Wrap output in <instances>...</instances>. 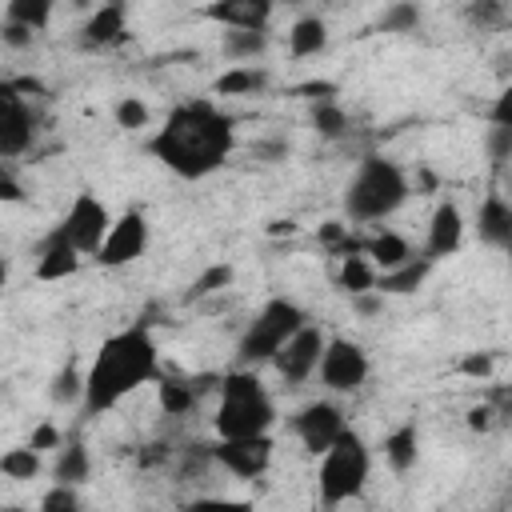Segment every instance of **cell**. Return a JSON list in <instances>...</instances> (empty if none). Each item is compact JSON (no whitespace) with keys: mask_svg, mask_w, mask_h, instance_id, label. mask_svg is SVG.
Segmentation results:
<instances>
[{"mask_svg":"<svg viewBox=\"0 0 512 512\" xmlns=\"http://www.w3.org/2000/svg\"><path fill=\"white\" fill-rule=\"evenodd\" d=\"M148 148H152V156H160V164L168 172H176L184 180H200L232 156L236 120L220 108L216 96L184 100L164 116V124Z\"/></svg>","mask_w":512,"mask_h":512,"instance_id":"6da1fadb","label":"cell"},{"mask_svg":"<svg viewBox=\"0 0 512 512\" xmlns=\"http://www.w3.org/2000/svg\"><path fill=\"white\" fill-rule=\"evenodd\" d=\"M160 380V348L144 324H128L112 332L84 368V408L112 412L120 400Z\"/></svg>","mask_w":512,"mask_h":512,"instance_id":"7a4b0ae2","label":"cell"},{"mask_svg":"<svg viewBox=\"0 0 512 512\" xmlns=\"http://www.w3.org/2000/svg\"><path fill=\"white\" fill-rule=\"evenodd\" d=\"M412 196V180L408 172L380 156V152H368L352 176H348V188H344V216L352 224H380L388 216H396L404 208V200Z\"/></svg>","mask_w":512,"mask_h":512,"instance_id":"3957f363","label":"cell"},{"mask_svg":"<svg viewBox=\"0 0 512 512\" xmlns=\"http://www.w3.org/2000/svg\"><path fill=\"white\" fill-rule=\"evenodd\" d=\"M276 424V400L256 376V368H232L220 376V400L212 412L216 440H236V436H264Z\"/></svg>","mask_w":512,"mask_h":512,"instance_id":"277c9868","label":"cell"},{"mask_svg":"<svg viewBox=\"0 0 512 512\" xmlns=\"http://www.w3.org/2000/svg\"><path fill=\"white\" fill-rule=\"evenodd\" d=\"M368 476H372V448L364 444V436L356 428H344L336 436V444L320 456V468H316L320 504L340 508V504L356 500L368 488Z\"/></svg>","mask_w":512,"mask_h":512,"instance_id":"5b68a950","label":"cell"},{"mask_svg":"<svg viewBox=\"0 0 512 512\" xmlns=\"http://www.w3.org/2000/svg\"><path fill=\"white\" fill-rule=\"evenodd\" d=\"M304 308L288 296H272L256 308V316L244 324L240 340H236V360L244 368H260V364H272V356L284 348V340L304 324Z\"/></svg>","mask_w":512,"mask_h":512,"instance_id":"8992f818","label":"cell"},{"mask_svg":"<svg viewBox=\"0 0 512 512\" xmlns=\"http://www.w3.org/2000/svg\"><path fill=\"white\" fill-rule=\"evenodd\" d=\"M324 392L332 396H352L368 384L372 376V360H368V348L352 336H328L324 344V356H320V368H316Z\"/></svg>","mask_w":512,"mask_h":512,"instance_id":"52a82bcc","label":"cell"},{"mask_svg":"<svg viewBox=\"0 0 512 512\" xmlns=\"http://www.w3.org/2000/svg\"><path fill=\"white\" fill-rule=\"evenodd\" d=\"M112 220L116 216L108 212V204L96 192H76L72 204H68V212H64V220L56 224V232L68 236L84 256H96L100 244H104V236H108V228H112Z\"/></svg>","mask_w":512,"mask_h":512,"instance_id":"ba28073f","label":"cell"},{"mask_svg":"<svg viewBox=\"0 0 512 512\" xmlns=\"http://www.w3.org/2000/svg\"><path fill=\"white\" fill-rule=\"evenodd\" d=\"M324 344H328V332H324L320 324H308V320H304V324L284 340V348L272 356L276 376H280L288 388H300L304 380L316 376L320 356H324Z\"/></svg>","mask_w":512,"mask_h":512,"instance_id":"9c48e42d","label":"cell"},{"mask_svg":"<svg viewBox=\"0 0 512 512\" xmlns=\"http://www.w3.org/2000/svg\"><path fill=\"white\" fill-rule=\"evenodd\" d=\"M148 236H152L148 232V216L140 208H128V212H120L112 220V228H108V236H104V244H100V252L92 260L100 268H128L148 252Z\"/></svg>","mask_w":512,"mask_h":512,"instance_id":"30bf717a","label":"cell"},{"mask_svg":"<svg viewBox=\"0 0 512 512\" xmlns=\"http://www.w3.org/2000/svg\"><path fill=\"white\" fill-rule=\"evenodd\" d=\"M348 428V420H344V412H340V404L336 400H328V396H316V400H308L296 416H292V432H296V440L304 444V452L308 456H324L332 444H336V436Z\"/></svg>","mask_w":512,"mask_h":512,"instance_id":"8fae6325","label":"cell"},{"mask_svg":"<svg viewBox=\"0 0 512 512\" xmlns=\"http://www.w3.org/2000/svg\"><path fill=\"white\" fill-rule=\"evenodd\" d=\"M212 464H220L236 480H260L272 468V432L264 436H236L212 444Z\"/></svg>","mask_w":512,"mask_h":512,"instance_id":"7c38bea8","label":"cell"},{"mask_svg":"<svg viewBox=\"0 0 512 512\" xmlns=\"http://www.w3.org/2000/svg\"><path fill=\"white\" fill-rule=\"evenodd\" d=\"M36 140V112L24 96H12V92H0V156L4 160H16L32 148Z\"/></svg>","mask_w":512,"mask_h":512,"instance_id":"4fadbf2b","label":"cell"},{"mask_svg":"<svg viewBox=\"0 0 512 512\" xmlns=\"http://www.w3.org/2000/svg\"><path fill=\"white\" fill-rule=\"evenodd\" d=\"M464 232H468V220L460 212L456 200H440L428 216V228H424V256L428 260H444V256H456L460 244H464Z\"/></svg>","mask_w":512,"mask_h":512,"instance_id":"5bb4252c","label":"cell"},{"mask_svg":"<svg viewBox=\"0 0 512 512\" xmlns=\"http://www.w3.org/2000/svg\"><path fill=\"white\" fill-rule=\"evenodd\" d=\"M124 36H128V12H124L120 0L92 4V12H88L84 24H80V48H88V52L116 48Z\"/></svg>","mask_w":512,"mask_h":512,"instance_id":"9a60e30c","label":"cell"},{"mask_svg":"<svg viewBox=\"0 0 512 512\" xmlns=\"http://www.w3.org/2000/svg\"><path fill=\"white\" fill-rule=\"evenodd\" d=\"M80 264H84V252H80L68 236H60V232L52 228V236H48V240L40 244V252H36L32 276H36L40 284H60V280L76 276V272H80Z\"/></svg>","mask_w":512,"mask_h":512,"instance_id":"2e32d148","label":"cell"},{"mask_svg":"<svg viewBox=\"0 0 512 512\" xmlns=\"http://www.w3.org/2000/svg\"><path fill=\"white\" fill-rule=\"evenodd\" d=\"M200 16L220 28H264L268 32L276 16V0H208Z\"/></svg>","mask_w":512,"mask_h":512,"instance_id":"e0dca14e","label":"cell"},{"mask_svg":"<svg viewBox=\"0 0 512 512\" xmlns=\"http://www.w3.org/2000/svg\"><path fill=\"white\" fill-rule=\"evenodd\" d=\"M476 232L488 248L512 256V200L500 192H488L476 208Z\"/></svg>","mask_w":512,"mask_h":512,"instance_id":"ac0fdd59","label":"cell"},{"mask_svg":"<svg viewBox=\"0 0 512 512\" xmlns=\"http://www.w3.org/2000/svg\"><path fill=\"white\" fill-rule=\"evenodd\" d=\"M268 68L264 64H228L216 80H212V96L216 100H244V96H256L268 88Z\"/></svg>","mask_w":512,"mask_h":512,"instance_id":"d6986e66","label":"cell"},{"mask_svg":"<svg viewBox=\"0 0 512 512\" xmlns=\"http://www.w3.org/2000/svg\"><path fill=\"white\" fill-rule=\"evenodd\" d=\"M364 252L372 256V264L380 272H392V268H400V264H408L416 256L412 240L404 232H396V228H384V224H376V232L364 240Z\"/></svg>","mask_w":512,"mask_h":512,"instance_id":"ffe728a7","label":"cell"},{"mask_svg":"<svg viewBox=\"0 0 512 512\" xmlns=\"http://www.w3.org/2000/svg\"><path fill=\"white\" fill-rule=\"evenodd\" d=\"M284 44H288V56H296V60L320 56V52L328 48V20H324V16H296V20L288 24Z\"/></svg>","mask_w":512,"mask_h":512,"instance_id":"44dd1931","label":"cell"},{"mask_svg":"<svg viewBox=\"0 0 512 512\" xmlns=\"http://www.w3.org/2000/svg\"><path fill=\"white\" fill-rule=\"evenodd\" d=\"M384 460H388V468L396 476L416 468V460H420V432H416V424H396L384 436Z\"/></svg>","mask_w":512,"mask_h":512,"instance_id":"7402d4cb","label":"cell"},{"mask_svg":"<svg viewBox=\"0 0 512 512\" xmlns=\"http://www.w3.org/2000/svg\"><path fill=\"white\" fill-rule=\"evenodd\" d=\"M220 52L232 64H252V60H260L268 52V32L264 28H224Z\"/></svg>","mask_w":512,"mask_h":512,"instance_id":"603a6c76","label":"cell"},{"mask_svg":"<svg viewBox=\"0 0 512 512\" xmlns=\"http://www.w3.org/2000/svg\"><path fill=\"white\" fill-rule=\"evenodd\" d=\"M336 284H340L348 296H356V292H368V288H376V284H380V268L372 264V256H368L364 248H356V252L340 256V272H336Z\"/></svg>","mask_w":512,"mask_h":512,"instance_id":"cb8c5ba5","label":"cell"},{"mask_svg":"<svg viewBox=\"0 0 512 512\" xmlns=\"http://www.w3.org/2000/svg\"><path fill=\"white\" fill-rule=\"evenodd\" d=\"M428 268H432L428 256H412L408 264H400V268H392V272H380V284H376V288H380L384 296H412V292L424 284Z\"/></svg>","mask_w":512,"mask_h":512,"instance_id":"d4e9b609","label":"cell"},{"mask_svg":"<svg viewBox=\"0 0 512 512\" xmlns=\"http://www.w3.org/2000/svg\"><path fill=\"white\" fill-rule=\"evenodd\" d=\"M92 472V456L80 440H64V448H56L52 460V480H68V484H84Z\"/></svg>","mask_w":512,"mask_h":512,"instance_id":"484cf974","label":"cell"},{"mask_svg":"<svg viewBox=\"0 0 512 512\" xmlns=\"http://www.w3.org/2000/svg\"><path fill=\"white\" fill-rule=\"evenodd\" d=\"M40 472H44V452H36L32 444L4 448V456H0V476H8V480H36Z\"/></svg>","mask_w":512,"mask_h":512,"instance_id":"4316f807","label":"cell"},{"mask_svg":"<svg viewBox=\"0 0 512 512\" xmlns=\"http://www.w3.org/2000/svg\"><path fill=\"white\" fill-rule=\"evenodd\" d=\"M52 12H56V0H8L4 4V20L24 24L32 32H44L52 24Z\"/></svg>","mask_w":512,"mask_h":512,"instance_id":"83f0119b","label":"cell"},{"mask_svg":"<svg viewBox=\"0 0 512 512\" xmlns=\"http://www.w3.org/2000/svg\"><path fill=\"white\" fill-rule=\"evenodd\" d=\"M312 128L324 136V140H340V136H348V112H344V104L332 96V100H316L312 104Z\"/></svg>","mask_w":512,"mask_h":512,"instance_id":"f1b7e54d","label":"cell"},{"mask_svg":"<svg viewBox=\"0 0 512 512\" xmlns=\"http://www.w3.org/2000/svg\"><path fill=\"white\" fill-rule=\"evenodd\" d=\"M236 280V268L232 264H208L192 284H188V292H184V300L192 304V300H208V296H216V292H224L228 284Z\"/></svg>","mask_w":512,"mask_h":512,"instance_id":"f546056e","label":"cell"},{"mask_svg":"<svg viewBox=\"0 0 512 512\" xmlns=\"http://www.w3.org/2000/svg\"><path fill=\"white\" fill-rule=\"evenodd\" d=\"M156 400H160V412L164 416H184V412H192V404H196V392H192V384H184V380H156Z\"/></svg>","mask_w":512,"mask_h":512,"instance_id":"4dcf8cb0","label":"cell"},{"mask_svg":"<svg viewBox=\"0 0 512 512\" xmlns=\"http://www.w3.org/2000/svg\"><path fill=\"white\" fill-rule=\"evenodd\" d=\"M380 28L384 32H416L420 28V4L416 0H392L384 12H380Z\"/></svg>","mask_w":512,"mask_h":512,"instance_id":"1f68e13d","label":"cell"},{"mask_svg":"<svg viewBox=\"0 0 512 512\" xmlns=\"http://www.w3.org/2000/svg\"><path fill=\"white\" fill-rule=\"evenodd\" d=\"M112 120H116V128H124V132H140V128L152 124V108H148L140 96H120V100L112 104Z\"/></svg>","mask_w":512,"mask_h":512,"instance_id":"d6a6232c","label":"cell"},{"mask_svg":"<svg viewBox=\"0 0 512 512\" xmlns=\"http://www.w3.org/2000/svg\"><path fill=\"white\" fill-rule=\"evenodd\" d=\"M456 372H460L464 380H492V376H496V352L472 348V352H464V356H460Z\"/></svg>","mask_w":512,"mask_h":512,"instance_id":"836d02e7","label":"cell"},{"mask_svg":"<svg viewBox=\"0 0 512 512\" xmlns=\"http://www.w3.org/2000/svg\"><path fill=\"white\" fill-rule=\"evenodd\" d=\"M80 484H68V480H52V488L40 496V508L44 512H76L80 508Z\"/></svg>","mask_w":512,"mask_h":512,"instance_id":"e575fe53","label":"cell"},{"mask_svg":"<svg viewBox=\"0 0 512 512\" xmlns=\"http://www.w3.org/2000/svg\"><path fill=\"white\" fill-rule=\"evenodd\" d=\"M48 392H52L56 404H76V400H84V372H76V368L56 372Z\"/></svg>","mask_w":512,"mask_h":512,"instance_id":"d590c367","label":"cell"},{"mask_svg":"<svg viewBox=\"0 0 512 512\" xmlns=\"http://www.w3.org/2000/svg\"><path fill=\"white\" fill-rule=\"evenodd\" d=\"M28 444L36 448V452H56V448H64V432L52 424V420H40L36 428H32V436H28Z\"/></svg>","mask_w":512,"mask_h":512,"instance_id":"8d00e7d4","label":"cell"},{"mask_svg":"<svg viewBox=\"0 0 512 512\" xmlns=\"http://www.w3.org/2000/svg\"><path fill=\"white\" fill-rule=\"evenodd\" d=\"M488 124L492 128H512V84H504L492 104H488Z\"/></svg>","mask_w":512,"mask_h":512,"instance_id":"74e56055","label":"cell"},{"mask_svg":"<svg viewBox=\"0 0 512 512\" xmlns=\"http://www.w3.org/2000/svg\"><path fill=\"white\" fill-rule=\"evenodd\" d=\"M352 300V312H360V316H380L384 312V292L380 288H368V292H356V296H348Z\"/></svg>","mask_w":512,"mask_h":512,"instance_id":"f35d334b","label":"cell"},{"mask_svg":"<svg viewBox=\"0 0 512 512\" xmlns=\"http://www.w3.org/2000/svg\"><path fill=\"white\" fill-rule=\"evenodd\" d=\"M488 152H492V160H508L512 156V128H488Z\"/></svg>","mask_w":512,"mask_h":512,"instance_id":"ab89813d","label":"cell"},{"mask_svg":"<svg viewBox=\"0 0 512 512\" xmlns=\"http://www.w3.org/2000/svg\"><path fill=\"white\" fill-rule=\"evenodd\" d=\"M32 28H24V24H12V20H4V32H0V40L8 44V48H32Z\"/></svg>","mask_w":512,"mask_h":512,"instance_id":"60d3db41","label":"cell"},{"mask_svg":"<svg viewBox=\"0 0 512 512\" xmlns=\"http://www.w3.org/2000/svg\"><path fill=\"white\" fill-rule=\"evenodd\" d=\"M492 416H496L492 404H472V408H468V428H472V432H488V428H492Z\"/></svg>","mask_w":512,"mask_h":512,"instance_id":"b9f144b4","label":"cell"},{"mask_svg":"<svg viewBox=\"0 0 512 512\" xmlns=\"http://www.w3.org/2000/svg\"><path fill=\"white\" fill-rule=\"evenodd\" d=\"M0 200H8V204H20V200H24V188L16 184V176H12L8 168L0 172Z\"/></svg>","mask_w":512,"mask_h":512,"instance_id":"7bdbcfd3","label":"cell"},{"mask_svg":"<svg viewBox=\"0 0 512 512\" xmlns=\"http://www.w3.org/2000/svg\"><path fill=\"white\" fill-rule=\"evenodd\" d=\"M268 232H272V236H284V232H288V236H296V220H272V224H268Z\"/></svg>","mask_w":512,"mask_h":512,"instance_id":"ee69618b","label":"cell"}]
</instances>
